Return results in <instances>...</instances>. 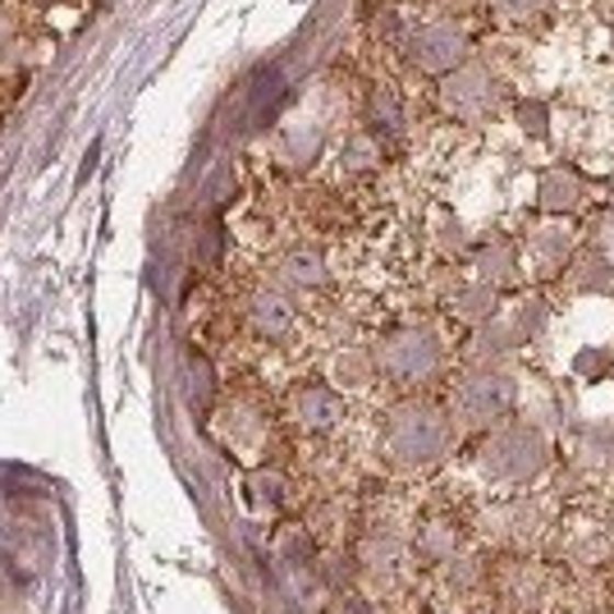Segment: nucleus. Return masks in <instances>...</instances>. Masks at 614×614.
<instances>
[{"label": "nucleus", "mask_w": 614, "mask_h": 614, "mask_svg": "<svg viewBox=\"0 0 614 614\" xmlns=\"http://www.w3.org/2000/svg\"><path fill=\"white\" fill-rule=\"evenodd\" d=\"M344 170H353V174H363V170H372L376 161H380V143L372 138V134H353L349 143H344Z\"/></svg>", "instance_id": "15"}, {"label": "nucleus", "mask_w": 614, "mask_h": 614, "mask_svg": "<svg viewBox=\"0 0 614 614\" xmlns=\"http://www.w3.org/2000/svg\"><path fill=\"white\" fill-rule=\"evenodd\" d=\"M573 285H578V289H587V294H596V289H614V271H610V262H605V258H596V252H587V258L578 262V271H573Z\"/></svg>", "instance_id": "14"}, {"label": "nucleus", "mask_w": 614, "mask_h": 614, "mask_svg": "<svg viewBox=\"0 0 614 614\" xmlns=\"http://www.w3.org/2000/svg\"><path fill=\"white\" fill-rule=\"evenodd\" d=\"M519 120H523V129L532 134V138H546V120H550V111H546V101H523L519 106Z\"/></svg>", "instance_id": "19"}, {"label": "nucleus", "mask_w": 614, "mask_h": 614, "mask_svg": "<svg viewBox=\"0 0 614 614\" xmlns=\"http://www.w3.org/2000/svg\"><path fill=\"white\" fill-rule=\"evenodd\" d=\"M445 353H441V340L431 330H395V336L376 349V367L386 372L399 386H422L441 372Z\"/></svg>", "instance_id": "2"}, {"label": "nucleus", "mask_w": 614, "mask_h": 614, "mask_svg": "<svg viewBox=\"0 0 614 614\" xmlns=\"http://www.w3.org/2000/svg\"><path fill=\"white\" fill-rule=\"evenodd\" d=\"M280 271H285V280H289V285H298V289H321V285H326V262H321L317 248H294V252H285Z\"/></svg>", "instance_id": "11"}, {"label": "nucleus", "mask_w": 614, "mask_h": 614, "mask_svg": "<svg viewBox=\"0 0 614 614\" xmlns=\"http://www.w3.org/2000/svg\"><path fill=\"white\" fill-rule=\"evenodd\" d=\"M248 321H252V330H258L262 340H285L294 330V312H289V303L280 294H258L252 298L248 303Z\"/></svg>", "instance_id": "9"}, {"label": "nucleus", "mask_w": 614, "mask_h": 614, "mask_svg": "<svg viewBox=\"0 0 614 614\" xmlns=\"http://www.w3.org/2000/svg\"><path fill=\"white\" fill-rule=\"evenodd\" d=\"M514 399H519V386L504 372H477L458 386L454 413L473 427H491V422H504L509 413H514Z\"/></svg>", "instance_id": "4"}, {"label": "nucleus", "mask_w": 614, "mask_h": 614, "mask_svg": "<svg viewBox=\"0 0 614 614\" xmlns=\"http://www.w3.org/2000/svg\"><path fill=\"white\" fill-rule=\"evenodd\" d=\"M496 5H500V14H509V19H536V14L550 5V0H496Z\"/></svg>", "instance_id": "20"}, {"label": "nucleus", "mask_w": 614, "mask_h": 614, "mask_svg": "<svg viewBox=\"0 0 614 614\" xmlns=\"http://www.w3.org/2000/svg\"><path fill=\"white\" fill-rule=\"evenodd\" d=\"M454 527H445V523H436V527H427V542H422V555L427 559H445V555H454Z\"/></svg>", "instance_id": "18"}, {"label": "nucleus", "mask_w": 614, "mask_h": 614, "mask_svg": "<svg viewBox=\"0 0 614 614\" xmlns=\"http://www.w3.org/2000/svg\"><path fill=\"white\" fill-rule=\"evenodd\" d=\"M454 312L464 317V321H496V289L491 285H468V289H458L454 294Z\"/></svg>", "instance_id": "13"}, {"label": "nucleus", "mask_w": 614, "mask_h": 614, "mask_svg": "<svg viewBox=\"0 0 614 614\" xmlns=\"http://www.w3.org/2000/svg\"><path fill=\"white\" fill-rule=\"evenodd\" d=\"M441 101H445L450 115L477 124V120H486V115H496L500 88H496V79H491V69H481L477 60H468V65H458L454 73H445Z\"/></svg>", "instance_id": "6"}, {"label": "nucleus", "mask_w": 614, "mask_h": 614, "mask_svg": "<svg viewBox=\"0 0 614 614\" xmlns=\"http://www.w3.org/2000/svg\"><path fill=\"white\" fill-rule=\"evenodd\" d=\"M372 372H376V353H357V349H349V353L336 357V376L344 380V386H367Z\"/></svg>", "instance_id": "16"}, {"label": "nucleus", "mask_w": 614, "mask_h": 614, "mask_svg": "<svg viewBox=\"0 0 614 614\" xmlns=\"http://www.w3.org/2000/svg\"><path fill=\"white\" fill-rule=\"evenodd\" d=\"M542 321H546L542 303H527V307H523V317H519V336H536V330H542Z\"/></svg>", "instance_id": "21"}, {"label": "nucleus", "mask_w": 614, "mask_h": 614, "mask_svg": "<svg viewBox=\"0 0 614 614\" xmlns=\"http://www.w3.org/2000/svg\"><path fill=\"white\" fill-rule=\"evenodd\" d=\"M450 441H454V422L431 403H399L386 422V450L395 464L408 468H427L445 458Z\"/></svg>", "instance_id": "1"}, {"label": "nucleus", "mask_w": 614, "mask_h": 614, "mask_svg": "<svg viewBox=\"0 0 614 614\" xmlns=\"http://www.w3.org/2000/svg\"><path fill=\"white\" fill-rule=\"evenodd\" d=\"M477 280H481V285H491V289L514 285V280H519V252H514V243L496 239L491 248H481V258H477Z\"/></svg>", "instance_id": "10"}, {"label": "nucleus", "mask_w": 614, "mask_h": 614, "mask_svg": "<svg viewBox=\"0 0 614 614\" xmlns=\"http://www.w3.org/2000/svg\"><path fill=\"white\" fill-rule=\"evenodd\" d=\"M10 42H14V19H10L5 10H0V56L10 50Z\"/></svg>", "instance_id": "22"}, {"label": "nucleus", "mask_w": 614, "mask_h": 614, "mask_svg": "<svg viewBox=\"0 0 614 614\" xmlns=\"http://www.w3.org/2000/svg\"><path fill=\"white\" fill-rule=\"evenodd\" d=\"M536 197H542V207H546V212H555V216H573V212H582L587 189H582L578 170H546V174H542V189H536Z\"/></svg>", "instance_id": "8"}, {"label": "nucleus", "mask_w": 614, "mask_h": 614, "mask_svg": "<svg viewBox=\"0 0 614 614\" xmlns=\"http://www.w3.org/2000/svg\"><path fill=\"white\" fill-rule=\"evenodd\" d=\"M403 56L418 73H454L458 65H468V37L454 29V23H422L418 33H408Z\"/></svg>", "instance_id": "5"}, {"label": "nucleus", "mask_w": 614, "mask_h": 614, "mask_svg": "<svg viewBox=\"0 0 614 614\" xmlns=\"http://www.w3.org/2000/svg\"><path fill=\"white\" fill-rule=\"evenodd\" d=\"M532 262L542 266V275L565 271V262H569V235L565 229H536L532 235Z\"/></svg>", "instance_id": "12"}, {"label": "nucleus", "mask_w": 614, "mask_h": 614, "mask_svg": "<svg viewBox=\"0 0 614 614\" xmlns=\"http://www.w3.org/2000/svg\"><path fill=\"white\" fill-rule=\"evenodd\" d=\"M367 120H372V129H386V134H395L399 124H403V111H399V101H395V92H390V88H380V92H372V106H367Z\"/></svg>", "instance_id": "17"}, {"label": "nucleus", "mask_w": 614, "mask_h": 614, "mask_svg": "<svg viewBox=\"0 0 614 614\" xmlns=\"http://www.w3.org/2000/svg\"><path fill=\"white\" fill-rule=\"evenodd\" d=\"M294 418L307 431H330L344 418V403H340V395L330 386H298L294 390Z\"/></svg>", "instance_id": "7"}, {"label": "nucleus", "mask_w": 614, "mask_h": 614, "mask_svg": "<svg viewBox=\"0 0 614 614\" xmlns=\"http://www.w3.org/2000/svg\"><path fill=\"white\" fill-rule=\"evenodd\" d=\"M481 468L491 477H509V481H527L546 468V441L536 427H500L481 450Z\"/></svg>", "instance_id": "3"}]
</instances>
